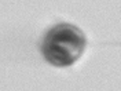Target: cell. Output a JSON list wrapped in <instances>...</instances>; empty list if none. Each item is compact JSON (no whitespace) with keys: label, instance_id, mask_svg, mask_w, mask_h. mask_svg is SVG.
<instances>
[{"label":"cell","instance_id":"cell-1","mask_svg":"<svg viewBox=\"0 0 121 91\" xmlns=\"http://www.w3.org/2000/svg\"><path fill=\"white\" fill-rule=\"evenodd\" d=\"M85 48L84 33L70 23H58L50 29L41 43V53L56 66H69L81 57Z\"/></svg>","mask_w":121,"mask_h":91}]
</instances>
